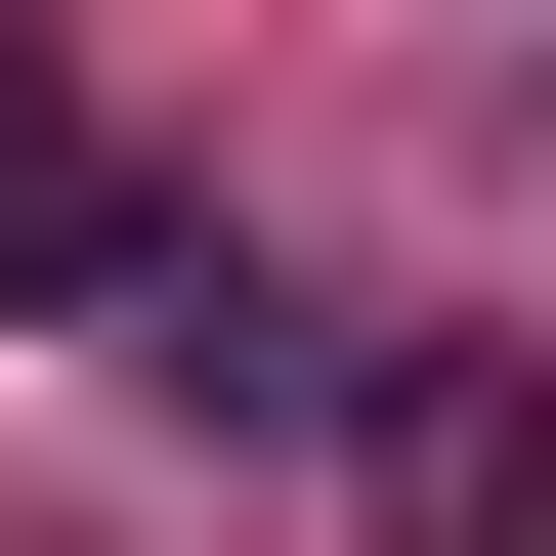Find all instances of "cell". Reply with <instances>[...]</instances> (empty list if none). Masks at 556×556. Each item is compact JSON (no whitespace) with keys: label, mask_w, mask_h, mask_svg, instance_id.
Masks as SVG:
<instances>
[{"label":"cell","mask_w":556,"mask_h":556,"mask_svg":"<svg viewBox=\"0 0 556 556\" xmlns=\"http://www.w3.org/2000/svg\"><path fill=\"white\" fill-rule=\"evenodd\" d=\"M343 556H556V343H343Z\"/></svg>","instance_id":"obj_1"},{"label":"cell","mask_w":556,"mask_h":556,"mask_svg":"<svg viewBox=\"0 0 556 556\" xmlns=\"http://www.w3.org/2000/svg\"><path fill=\"white\" fill-rule=\"evenodd\" d=\"M129 257H172V172H129V86L0 0V343H129Z\"/></svg>","instance_id":"obj_2"},{"label":"cell","mask_w":556,"mask_h":556,"mask_svg":"<svg viewBox=\"0 0 556 556\" xmlns=\"http://www.w3.org/2000/svg\"><path fill=\"white\" fill-rule=\"evenodd\" d=\"M129 386H172V428H343V343H300V300L214 257V214H172V257H129Z\"/></svg>","instance_id":"obj_3"}]
</instances>
